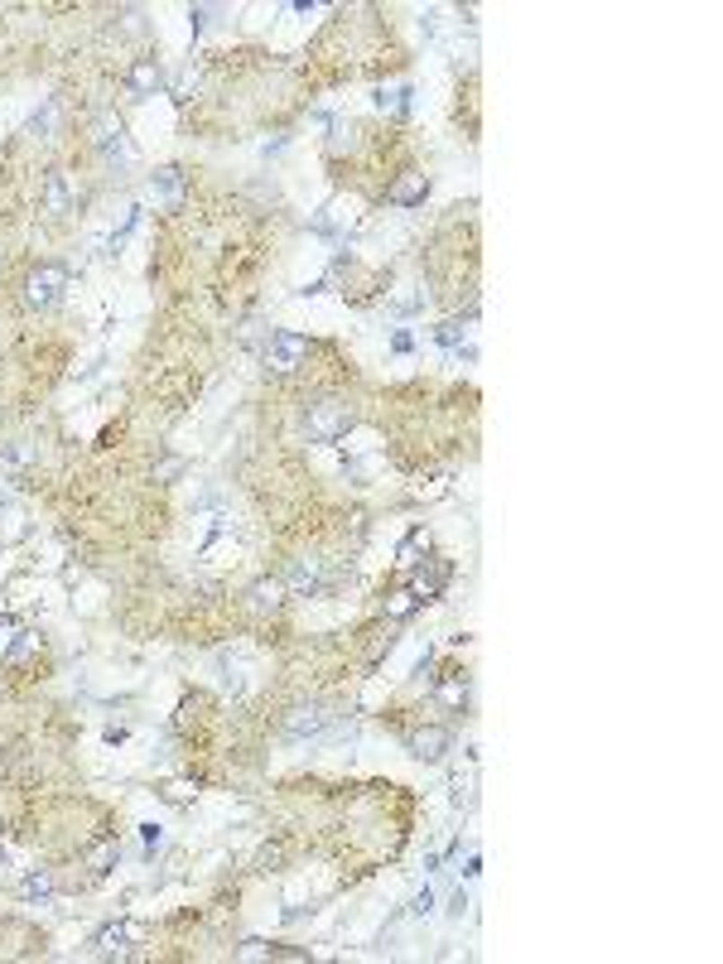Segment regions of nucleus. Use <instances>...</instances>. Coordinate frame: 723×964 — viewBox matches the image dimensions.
<instances>
[{
    "mask_svg": "<svg viewBox=\"0 0 723 964\" xmlns=\"http://www.w3.org/2000/svg\"><path fill=\"white\" fill-rule=\"evenodd\" d=\"M63 294H68V265H58V261L34 265L30 275H24V285H20L24 308H39V314H44V308H58Z\"/></svg>",
    "mask_w": 723,
    "mask_h": 964,
    "instance_id": "f257e3e1",
    "label": "nucleus"
},
{
    "mask_svg": "<svg viewBox=\"0 0 723 964\" xmlns=\"http://www.w3.org/2000/svg\"><path fill=\"white\" fill-rule=\"evenodd\" d=\"M353 424H357V415L347 410V401H333V395H328V401H314V405L304 410V434L314 444H338Z\"/></svg>",
    "mask_w": 723,
    "mask_h": 964,
    "instance_id": "f03ea898",
    "label": "nucleus"
},
{
    "mask_svg": "<svg viewBox=\"0 0 723 964\" xmlns=\"http://www.w3.org/2000/svg\"><path fill=\"white\" fill-rule=\"evenodd\" d=\"M304 357H309V338H304V333H294V328L270 333L266 347H261V362H266L270 377H294V371L304 367Z\"/></svg>",
    "mask_w": 723,
    "mask_h": 964,
    "instance_id": "7ed1b4c3",
    "label": "nucleus"
},
{
    "mask_svg": "<svg viewBox=\"0 0 723 964\" xmlns=\"http://www.w3.org/2000/svg\"><path fill=\"white\" fill-rule=\"evenodd\" d=\"M92 145H97V154L107 164H131V140H126V121L116 111H101L97 116V126H92Z\"/></svg>",
    "mask_w": 723,
    "mask_h": 964,
    "instance_id": "20e7f679",
    "label": "nucleus"
},
{
    "mask_svg": "<svg viewBox=\"0 0 723 964\" xmlns=\"http://www.w3.org/2000/svg\"><path fill=\"white\" fill-rule=\"evenodd\" d=\"M449 578H454V564H449L444 555H430V560H420V564H410V594H415L420 603H430V598H439L449 588Z\"/></svg>",
    "mask_w": 723,
    "mask_h": 964,
    "instance_id": "39448f33",
    "label": "nucleus"
},
{
    "mask_svg": "<svg viewBox=\"0 0 723 964\" xmlns=\"http://www.w3.org/2000/svg\"><path fill=\"white\" fill-rule=\"evenodd\" d=\"M140 941H145V925H140V921H107V925L97 931L92 945H97L101 960H126Z\"/></svg>",
    "mask_w": 723,
    "mask_h": 964,
    "instance_id": "423d86ee",
    "label": "nucleus"
},
{
    "mask_svg": "<svg viewBox=\"0 0 723 964\" xmlns=\"http://www.w3.org/2000/svg\"><path fill=\"white\" fill-rule=\"evenodd\" d=\"M449 748H454V733H449L444 724H420L405 738V752L415 757V762H444Z\"/></svg>",
    "mask_w": 723,
    "mask_h": 964,
    "instance_id": "0eeeda50",
    "label": "nucleus"
},
{
    "mask_svg": "<svg viewBox=\"0 0 723 964\" xmlns=\"http://www.w3.org/2000/svg\"><path fill=\"white\" fill-rule=\"evenodd\" d=\"M328 724H333L328 704H294V709H285V738H294V743L328 733Z\"/></svg>",
    "mask_w": 723,
    "mask_h": 964,
    "instance_id": "6e6552de",
    "label": "nucleus"
},
{
    "mask_svg": "<svg viewBox=\"0 0 723 964\" xmlns=\"http://www.w3.org/2000/svg\"><path fill=\"white\" fill-rule=\"evenodd\" d=\"M241 598H247L251 612L266 617V612H280V608H285L290 588H285V578H280V574H261V578H251V584H247V594H241Z\"/></svg>",
    "mask_w": 723,
    "mask_h": 964,
    "instance_id": "1a4fd4ad",
    "label": "nucleus"
},
{
    "mask_svg": "<svg viewBox=\"0 0 723 964\" xmlns=\"http://www.w3.org/2000/svg\"><path fill=\"white\" fill-rule=\"evenodd\" d=\"M424 198H430V174H420V169H405L386 184V203L391 208H420Z\"/></svg>",
    "mask_w": 723,
    "mask_h": 964,
    "instance_id": "9d476101",
    "label": "nucleus"
},
{
    "mask_svg": "<svg viewBox=\"0 0 723 964\" xmlns=\"http://www.w3.org/2000/svg\"><path fill=\"white\" fill-rule=\"evenodd\" d=\"M164 83H170V77H164V63L160 58H135L131 68H126V87H131V97H154V92H164Z\"/></svg>",
    "mask_w": 723,
    "mask_h": 964,
    "instance_id": "9b49d317",
    "label": "nucleus"
},
{
    "mask_svg": "<svg viewBox=\"0 0 723 964\" xmlns=\"http://www.w3.org/2000/svg\"><path fill=\"white\" fill-rule=\"evenodd\" d=\"M39 208H44L48 217H68V213L77 208V198H73V188H68V174H63V169H48V174H44V188H39Z\"/></svg>",
    "mask_w": 723,
    "mask_h": 964,
    "instance_id": "f8f14e48",
    "label": "nucleus"
},
{
    "mask_svg": "<svg viewBox=\"0 0 723 964\" xmlns=\"http://www.w3.org/2000/svg\"><path fill=\"white\" fill-rule=\"evenodd\" d=\"M468 699H473V685H468V675H463V671H449L444 680H434V704L463 714V709H468Z\"/></svg>",
    "mask_w": 723,
    "mask_h": 964,
    "instance_id": "ddd939ff",
    "label": "nucleus"
},
{
    "mask_svg": "<svg viewBox=\"0 0 723 964\" xmlns=\"http://www.w3.org/2000/svg\"><path fill=\"white\" fill-rule=\"evenodd\" d=\"M420 608H424V603L410 594V588H391V594L381 598V617H386V622H410Z\"/></svg>",
    "mask_w": 723,
    "mask_h": 964,
    "instance_id": "4468645a",
    "label": "nucleus"
},
{
    "mask_svg": "<svg viewBox=\"0 0 723 964\" xmlns=\"http://www.w3.org/2000/svg\"><path fill=\"white\" fill-rule=\"evenodd\" d=\"M285 588L290 594H318L324 588V569H318V560H300L294 569L285 574Z\"/></svg>",
    "mask_w": 723,
    "mask_h": 964,
    "instance_id": "2eb2a0df",
    "label": "nucleus"
},
{
    "mask_svg": "<svg viewBox=\"0 0 723 964\" xmlns=\"http://www.w3.org/2000/svg\"><path fill=\"white\" fill-rule=\"evenodd\" d=\"M30 468H34V444L15 439V444L0 448V473H10V478H24Z\"/></svg>",
    "mask_w": 723,
    "mask_h": 964,
    "instance_id": "dca6fc26",
    "label": "nucleus"
},
{
    "mask_svg": "<svg viewBox=\"0 0 723 964\" xmlns=\"http://www.w3.org/2000/svg\"><path fill=\"white\" fill-rule=\"evenodd\" d=\"M39 651H44V632H20L15 641H10V651H5V665L20 671V665H30Z\"/></svg>",
    "mask_w": 723,
    "mask_h": 964,
    "instance_id": "f3484780",
    "label": "nucleus"
},
{
    "mask_svg": "<svg viewBox=\"0 0 723 964\" xmlns=\"http://www.w3.org/2000/svg\"><path fill=\"white\" fill-rule=\"evenodd\" d=\"M420 555H430V531H424V525H415V531L400 540L396 564H400V569H410V564H420Z\"/></svg>",
    "mask_w": 723,
    "mask_h": 964,
    "instance_id": "a211bd4d",
    "label": "nucleus"
},
{
    "mask_svg": "<svg viewBox=\"0 0 723 964\" xmlns=\"http://www.w3.org/2000/svg\"><path fill=\"white\" fill-rule=\"evenodd\" d=\"M83 864L92 868V873H111L116 864H121V844H116V839H101V844H92V848L83 854Z\"/></svg>",
    "mask_w": 723,
    "mask_h": 964,
    "instance_id": "6ab92c4d",
    "label": "nucleus"
},
{
    "mask_svg": "<svg viewBox=\"0 0 723 964\" xmlns=\"http://www.w3.org/2000/svg\"><path fill=\"white\" fill-rule=\"evenodd\" d=\"M15 892H20V902H44V897H54V873H48V868L30 873V878H24Z\"/></svg>",
    "mask_w": 723,
    "mask_h": 964,
    "instance_id": "aec40b11",
    "label": "nucleus"
},
{
    "mask_svg": "<svg viewBox=\"0 0 723 964\" xmlns=\"http://www.w3.org/2000/svg\"><path fill=\"white\" fill-rule=\"evenodd\" d=\"M473 333V314H463V318H444V324L434 328V343L439 347H463V338Z\"/></svg>",
    "mask_w": 723,
    "mask_h": 964,
    "instance_id": "412c9836",
    "label": "nucleus"
},
{
    "mask_svg": "<svg viewBox=\"0 0 723 964\" xmlns=\"http://www.w3.org/2000/svg\"><path fill=\"white\" fill-rule=\"evenodd\" d=\"M449 786H454V795H449V801H454V810H473V805H477V771H454V781H449Z\"/></svg>",
    "mask_w": 723,
    "mask_h": 964,
    "instance_id": "4be33fe9",
    "label": "nucleus"
},
{
    "mask_svg": "<svg viewBox=\"0 0 723 964\" xmlns=\"http://www.w3.org/2000/svg\"><path fill=\"white\" fill-rule=\"evenodd\" d=\"M391 647H396L391 627H371V632H367V647H362V661H367V665H381V656H391Z\"/></svg>",
    "mask_w": 723,
    "mask_h": 964,
    "instance_id": "5701e85b",
    "label": "nucleus"
},
{
    "mask_svg": "<svg viewBox=\"0 0 723 964\" xmlns=\"http://www.w3.org/2000/svg\"><path fill=\"white\" fill-rule=\"evenodd\" d=\"M184 473H188V463L179 458V454H160V458L150 463V478H154V482H164V487H170V482H179Z\"/></svg>",
    "mask_w": 723,
    "mask_h": 964,
    "instance_id": "b1692460",
    "label": "nucleus"
},
{
    "mask_svg": "<svg viewBox=\"0 0 723 964\" xmlns=\"http://www.w3.org/2000/svg\"><path fill=\"white\" fill-rule=\"evenodd\" d=\"M285 858H290V844L285 839H270V844H261V854H256V873H280V868H285Z\"/></svg>",
    "mask_w": 723,
    "mask_h": 964,
    "instance_id": "393cba45",
    "label": "nucleus"
},
{
    "mask_svg": "<svg viewBox=\"0 0 723 964\" xmlns=\"http://www.w3.org/2000/svg\"><path fill=\"white\" fill-rule=\"evenodd\" d=\"M193 795H198V781H184V777H179V781H164V786H160V801H164V805H179V810L193 805Z\"/></svg>",
    "mask_w": 723,
    "mask_h": 964,
    "instance_id": "a878e982",
    "label": "nucleus"
},
{
    "mask_svg": "<svg viewBox=\"0 0 723 964\" xmlns=\"http://www.w3.org/2000/svg\"><path fill=\"white\" fill-rule=\"evenodd\" d=\"M150 188H154V193H164V198H179V193H184V169H174V164H164V169H154Z\"/></svg>",
    "mask_w": 723,
    "mask_h": 964,
    "instance_id": "bb28decb",
    "label": "nucleus"
},
{
    "mask_svg": "<svg viewBox=\"0 0 723 964\" xmlns=\"http://www.w3.org/2000/svg\"><path fill=\"white\" fill-rule=\"evenodd\" d=\"M377 107L391 111V116H405V111H410V83H396L391 92L381 87V92H377Z\"/></svg>",
    "mask_w": 723,
    "mask_h": 964,
    "instance_id": "cd10ccee",
    "label": "nucleus"
},
{
    "mask_svg": "<svg viewBox=\"0 0 723 964\" xmlns=\"http://www.w3.org/2000/svg\"><path fill=\"white\" fill-rule=\"evenodd\" d=\"M449 492H454V487H449L444 473H430V478H420V482H415V497H420V501H444Z\"/></svg>",
    "mask_w": 723,
    "mask_h": 964,
    "instance_id": "c85d7f7f",
    "label": "nucleus"
},
{
    "mask_svg": "<svg viewBox=\"0 0 723 964\" xmlns=\"http://www.w3.org/2000/svg\"><path fill=\"white\" fill-rule=\"evenodd\" d=\"M203 709H208V694H188V699L179 704V724H193Z\"/></svg>",
    "mask_w": 723,
    "mask_h": 964,
    "instance_id": "c756f323",
    "label": "nucleus"
},
{
    "mask_svg": "<svg viewBox=\"0 0 723 964\" xmlns=\"http://www.w3.org/2000/svg\"><path fill=\"white\" fill-rule=\"evenodd\" d=\"M410 911H415V916H430V911H434V892H430V887H420V892L410 897Z\"/></svg>",
    "mask_w": 723,
    "mask_h": 964,
    "instance_id": "7c9ffc66",
    "label": "nucleus"
},
{
    "mask_svg": "<svg viewBox=\"0 0 723 964\" xmlns=\"http://www.w3.org/2000/svg\"><path fill=\"white\" fill-rule=\"evenodd\" d=\"M188 92H198V73H193V68H184V77L174 83V97L179 101H188Z\"/></svg>",
    "mask_w": 723,
    "mask_h": 964,
    "instance_id": "2f4dec72",
    "label": "nucleus"
},
{
    "mask_svg": "<svg viewBox=\"0 0 723 964\" xmlns=\"http://www.w3.org/2000/svg\"><path fill=\"white\" fill-rule=\"evenodd\" d=\"M266 950H270L266 941H241L237 945V960H266Z\"/></svg>",
    "mask_w": 723,
    "mask_h": 964,
    "instance_id": "473e14b6",
    "label": "nucleus"
},
{
    "mask_svg": "<svg viewBox=\"0 0 723 964\" xmlns=\"http://www.w3.org/2000/svg\"><path fill=\"white\" fill-rule=\"evenodd\" d=\"M48 126H54V107H44L39 116H30V131H34V135H44Z\"/></svg>",
    "mask_w": 723,
    "mask_h": 964,
    "instance_id": "72a5a7b5",
    "label": "nucleus"
},
{
    "mask_svg": "<svg viewBox=\"0 0 723 964\" xmlns=\"http://www.w3.org/2000/svg\"><path fill=\"white\" fill-rule=\"evenodd\" d=\"M463 911H468V892H463V887H458V892L449 897V916H463Z\"/></svg>",
    "mask_w": 723,
    "mask_h": 964,
    "instance_id": "f704fd0d",
    "label": "nucleus"
},
{
    "mask_svg": "<svg viewBox=\"0 0 723 964\" xmlns=\"http://www.w3.org/2000/svg\"><path fill=\"white\" fill-rule=\"evenodd\" d=\"M477 873H483V854H468L463 858V878H477Z\"/></svg>",
    "mask_w": 723,
    "mask_h": 964,
    "instance_id": "c9c22d12",
    "label": "nucleus"
},
{
    "mask_svg": "<svg viewBox=\"0 0 723 964\" xmlns=\"http://www.w3.org/2000/svg\"><path fill=\"white\" fill-rule=\"evenodd\" d=\"M10 507H15V497H10L5 487H0V511H10Z\"/></svg>",
    "mask_w": 723,
    "mask_h": 964,
    "instance_id": "e433bc0d",
    "label": "nucleus"
}]
</instances>
